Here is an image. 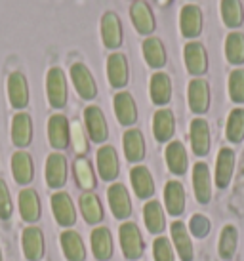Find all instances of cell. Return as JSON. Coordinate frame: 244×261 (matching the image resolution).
<instances>
[{
    "label": "cell",
    "instance_id": "obj_1",
    "mask_svg": "<svg viewBox=\"0 0 244 261\" xmlns=\"http://www.w3.org/2000/svg\"><path fill=\"white\" fill-rule=\"evenodd\" d=\"M118 239H120L122 254H124L126 259L136 261L143 255V237H141V231H139V227L136 223H132V221L122 223L120 229H118Z\"/></svg>",
    "mask_w": 244,
    "mask_h": 261
},
{
    "label": "cell",
    "instance_id": "obj_2",
    "mask_svg": "<svg viewBox=\"0 0 244 261\" xmlns=\"http://www.w3.org/2000/svg\"><path fill=\"white\" fill-rule=\"evenodd\" d=\"M46 95L54 109H63L67 105V79L59 67H52L46 74Z\"/></svg>",
    "mask_w": 244,
    "mask_h": 261
},
{
    "label": "cell",
    "instance_id": "obj_3",
    "mask_svg": "<svg viewBox=\"0 0 244 261\" xmlns=\"http://www.w3.org/2000/svg\"><path fill=\"white\" fill-rule=\"evenodd\" d=\"M84 126L90 139L93 143H103L109 138V126L107 118L103 115V111L97 105H88L84 109Z\"/></svg>",
    "mask_w": 244,
    "mask_h": 261
},
{
    "label": "cell",
    "instance_id": "obj_4",
    "mask_svg": "<svg viewBox=\"0 0 244 261\" xmlns=\"http://www.w3.org/2000/svg\"><path fill=\"white\" fill-rule=\"evenodd\" d=\"M189 109L194 115H204L210 109V84L204 79H193L187 88Z\"/></svg>",
    "mask_w": 244,
    "mask_h": 261
},
{
    "label": "cell",
    "instance_id": "obj_5",
    "mask_svg": "<svg viewBox=\"0 0 244 261\" xmlns=\"http://www.w3.org/2000/svg\"><path fill=\"white\" fill-rule=\"evenodd\" d=\"M235 162H237L235 151L229 149V147H222L219 152H217V159H215V172H214L215 187L219 189L229 187L233 174H235Z\"/></svg>",
    "mask_w": 244,
    "mask_h": 261
},
{
    "label": "cell",
    "instance_id": "obj_6",
    "mask_svg": "<svg viewBox=\"0 0 244 261\" xmlns=\"http://www.w3.org/2000/svg\"><path fill=\"white\" fill-rule=\"evenodd\" d=\"M71 80L75 84V90L79 92V95L82 99H93L97 95V84L93 79L92 71L88 69L84 63H72L71 65Z\"/></svg>",
    "mask_w": 244,
    "mask_h": 261
},
{
    "label": "cell",
    "instance_id": "obj_7",
    "mask_svg": "<svg viewBox=\"0 0 244 261\" xmlns=\"http://www.w3.org/2000/svg\"><path fill=\"white\" fill-rule=\"evenodd\" d=\"M183 59H185L187 71L197 79H201L208 71V54L201 42H194V40L187 42L183 48Z\"/></svg>",
    "mask_w": 244,
    "mask_h": 261
},
{
    "label": "cell",
    "instance_id": "obj_8",
    "mask_svg": "<svg viewBox=\"0 0 244 261\" xmlns=\"http://www.w3.org/2000/svg\"><path fill=\"white\" fill-rule=\"evenodd\" d=\"M52 212L54 218L61 227H71L77 221V208L69 193L65 191H58L52 195Z\"/></svg>",
    "mask_w": 244,
    "mask_h": 261
},
{
    "label": "cell",
    "instance_id": "obj_9",
    "mask_svg": "<svg viewBox=\"0 0 244 261\" xmlns=\"http://www.w3.org/2000/svg\"><path fill=\"white\" fill-rule=\"evenodd\" d=\"M193 191L199 204H208L212 200L214 187H212V174L206 162H197L193 166Z\"/></svg>",
    "mask_w": 244,
    "mask_h": 261
},
{
    "label": "cell",
    "instance_id": "obj_10",
    "mask_svg": "<svg viewBox=\"0 0 244 261\" xmlns=\"http://www.w3.org/2000/svg\"><path fill=\"white\" fill-rule=\"evenodd\" d=\"M189 138H191V147L197 156H206L210 152V145H212V136H210V124L197 116L194 120H191V128H189Z\"/></svg>",
    "mask_w": 244,
    "mask_h": 261
},
{
    "label": "cell",
    "instance_id": "obj_11",
    "mask_svg": "<svg viewBox=\"0 0 244 261\" xmlns=\"http://www.w3.org/2000/svg\"><path fill=\"white\" fill-rule=\"evenodd\" d=\"M170 232H172V246L178 252L181 261H193L194 257V248L193 240H191V232L187 229V225L183 221H174L170 225Z\"/></svg>",
    "mask_w": 244,
    "mask_h": 261
},
{
    "label": "cell",
    "instance_id": "obj_12",
    "mask_svg": "<svg viewBox=\"0 0 244 261\" xmlns=\"http://www.w3.org/2000/svg\"><path fill=\"white\" fill-rule=\"evenodd\" d=\"M130 17L132 23L139 35H151L153 31L157 29V21H155V15L153 10L149 8V4L145 0H134L132 6H130Z\"/></svg>",
    "mask_w": 244,
    "mask_h": 261
},
{
    "label": "cell",
    "instance_id": "obj_13",
    "mask_svg": "<svg viewBox=\"0 0 244 261\" xmlns=\"http://www.w3.org/2000/svg\"><path fill=\"white\" fill-rule=\"evenodd\" d=\"M97 172L101 179L105 181H115L120 172V162H118V152L113 145H103L97 151Z\"/></svg>",
    "mask_w": 244,
    "mask_h": 261
},
{
    "label": "cell",
    "instance_id": "obj_14",
    "mask_svg": "<svg viewBox=\"0 0 244 261\" xmlns=\"http://www.w3.org/2000/svg\"><path fill=\"white\" fill-rule=\"evenodd\" d=\"M44 177L50 189H61L67 183V159L61 152H52L48 156Z\"/></svg>",
    "mask_w": 244,
    "mask_h": 261
},
{
    "label": "cell",
    "instance_id": "obj_15",
    "mask_svg": "<svg viewBox=\"0 0 244 261\" xmlns=\"http://www.w3.org/2000/svg\"><path fill=\"white\" fill-rule=\"evenodd\" d=\"M109 206L116 219H126L132 214V200H130L128 189L122 183H113L107 191Z\"/></svg>",
    "mask_w": 244,
    "mask_h": 261
},
{
    "label": "cell",
    "instance_id": "obj_16",
    "mask_svg": "<svg viewBox=\"0 0 244 261\" xmlns=\"http://www.w3.org/2000/svg\"><path fill=\"white\" fill-rule=\"evenodd\" d=\"M8 97L15 109H25L29 105V82L23 73H12L8 76Z\"/></svg>",
    "mask_w": 244,
    "mask_h": 261
},
{
    "label": "cell",
    "instance_id": "obj_17",
    "mask_svg": "<svg viewBox=\"0 0 244 261\" xmlns=\"http://www.w3.org/2000/svg\"><path fill=\"white\" fill-rule=\"evenodd\" d=\"M107 79L109 84L113 88H124L128 84L130 79V69H128V59L124 54H111L107 59Z\"/></svg>",
    "mask_w": 244,
    "mask_h": 261
},
{
    "label": "cell",
    "instance_id": "obj_18",
    "mask_svg": "<svg viewBox=\"0 0 244 261\" xmlns=\"http://www.w3.org/2000/svg\"><path fill=\"white\" fill-rule=\"evenodd\" d=\"M180 31L189 40L197 38L202 33V12L194 4H187L181 8L180 14Z\"/></svg>",
    "mask_w": 244,
    "mask_h": 261
},
{
    "label": "cell",
    "instance_id": "obj_19",
    "mask_svg": "<svg viewBox=\"0 0 244 261\" xmlns=\"http://www.w3.org/2000/svg\"><path fill=\"white\" fill-rule=\"evenodd\" d=\"M122 23L118 19V15L115 12H105L103 17H101V38H103V44L115 50L122 44Z\"/></svg>",
    "mask_w": 244,
    "mask_h": 261
},
{
    "label": "cell",
    "instance_id": "obj_20",
    "mask_svg": "<svg viewBox=\"0 0 244 261\" xmlns=\"http://www.w3.org/2000/svg\"><path fill=\"white\" fill-rule=\"evenodd\" d=\"M48 139H50V145L56 151H63L65 147L69 145V120L67 116L56 115L50 116L48 120Z\"/></svg>",
    "mask_w": 244,
    "mask_h": 261
},
{
    "label": "cell",
    "instance_id": "obj_21",
    "mask_svg": "<svg viewBox=\"0 0 244 261\" xmlns=\"http://www.w3.org/2000/svg\"><path fill=\"white\" fill-rule=\"evenodd\" d=\"M23 255L29 261H40L44 257V232L38 227H27L21 237Z\"/></svg>",
    "mask_w": 244,
    "mask_h": 261
},
{
    "label": "cell",
    "instance_id": "obj_22",
    "mask_svg": "<svg viewBox=\"0 0 244 261\" xmlns=\"http://www.w3.org/2000/svg\"><path fill=\"white\" fill-rule=\"evenodd\" d=\"M153 134L158 143H168L176 134V116L170 109H158L153 116Z\"/></svg>",
    "mask_w": 244,
    "mask_h": 261
},
{
    "label": "cell",
    "instance_id": "obj_23",
    "mask_svg": "<svg viewBox=\"0 0 244 261\" xmlns=\"http://www.w3.org/2000/svg\"><path fill=\"white\" fill-rule=\"evenodd\" d=\"M166 166L174 175H183L189 168V156H187V149L181 141H170L164 151Z\"/></svg>",
    "mask_w": 244,
    "mask_h": 261
},
{
    "label": "cell",
    "instance_id": "obj_24",
    "mask_svg": "<svg viewBox=\"0 0 244 261\" xmlns=\"http://www.w3.org/2000/svg\"><path fill=\"white\" fill-rule=\"evenodd\" d=\"M42 214L40 198L35 189H23L19 193V216L27 223H36Z\"/></svg>",
    "mask_w": 244,
    "mask_h": 261
},
{
    "label": "cell",
    "instance_id": "obj_25",
    "mask_svg": "<svg viewBox=\"0 0 244 261\" xmlns=\"http://www.w3.org/2000/svg\"><path fill=\"white\" fill-rule=\"evenodd\" d=\"M113 105H115V115L116 120L122 124V126H132L136 124L137 120V105L134 101L132 94L128 92H118L113 99Z\"/></svg>",
    "mask_w": 244,
    "mask_h": 261
},
{
    "label": "cell",
    "instance_id": "obj_26",
    "mask_svg": "<svg viewBox=\"0 0 244 261\" xmlns=\"http://www.w3.org/2000/svg\"><path fill=\"white\" fill-rule=\"evenodd\" d=\"M12 174L19 185H29L35 179V164L29 152L17 151L12 154Z\"/></svg>",
    "mask_w": 244,
    "mask_h": 261
},
{
    "label": "cell",
    "instance_id": "obj_27",
    "mask_svg": "<svg viewBox=\"0 0 244 261\" xmlns=\"http://www.w3.org/2000/svg\"><path fill=\"white\" fill-rule=\"evenodd\" d=\"M149 95L151 101L158 107L168 105L172 99V79L166 73H155L149 82Z\"/></svg>",
    "mask_w": 244,
    "mask_h": 261
},
{
    "label": "cell",
    "instance_id": "obj_28",
    "mask_svg": "<svg viewBox=\"0 0 244 261\" xmlns=\"http://www.w3.org/2000/svg\"><path fill=\"white\" fill-rule=\"evenodd\" d=\"M130 181L139 198H151L155 195V179H153L149 168L134 166L130 170Z\"/></svg>",
    "mask_w": 244,
    "mask_h": 261
},
{
    "label": "cell",
    "instance_id": "obj_29",
    "mask_svg": "<svg viewBox=\"0 0 244 261\" xmlns=\"http://www.w3.org/2000/svg\"><path fill=\"white\" fill-rule=\"evenodd\" d=\"M164 206L168 214L178 218L185 212V189L180 181H168L164 187Z\"/></svg>",
    "mask_w": 244,
    "mask_h": 261
},
{
    "label": "cell",
    "instance_id": "obj_30",
    "mask_svg": "<svg viewBox=\"0 0 244 261\" xmlns=\"http://www.w3.org/2000/svg\"><path fill=\"white\" fill-rule=\"evenodd\" d=\"M61 242V250H63L65 257L69 261H84L86 259V248H84V240L77 231H65L59 237Z\"/></svg>",
    "mask_w": 244,
    "mask_h": 261
},
{
    "label": "cell",
    "instance_id": "obj_31",
    "mask_svg": "<svg viewBox=\"0 0 244 261\" xmlns=\"http://www.w3.org/2000/svg\"><path fill=\"white\" fill-rule=\"evenodd\" d=\"M124 154L128 162H141L145 156V139L143 134L137 130V128H130L124 132Z\"/></svg>",
    "mask_w": 244,
    "mask_h": 261
},
{
    "label": "cell",
    "instance_id": "obj_32",
    "mask_svg": "<svg viewBox=\"0 0 244 261\" xmlns=\"http://www.w3.org/2000/svg\"><path fill=\"white\" fill-rule=\"evenodd\" d=\"M33 139V120L29 113H17L12 118V141L15 147H27Z\"/></svg>",
    "mask_w": 244,
    "mask_h": 261
},
{
    "label": "cell",
    "instance_id": "obj_33",
    "mask_svg": "<svg viewBox=\"0 0 244 261\" xmlns=\"http://www.w3.org/2000/svg\"><path fill=\"white\" fill-rule=\"evenodd\" d=\"M80 214L88 225H97L103 221V206L101 200L97 198V195H93L92 191H86L84 195L80 196Z\"/></svg>",
    "mask_w": 244,
    "mask_h": 261
},
{
    "label": "cell",
    "instance_id": "obj_34",
    "mask_svg": "<svg viewBox=\"0 0 244 261\" xmlns=\"http://www.w3.org/2000/svg\"><path fill=\"white\" fill-rule=\"evenodd\" d=\"M92 252L100 261H109L113 257V237L107 227H97L92 232Z\"/></svg>",
    "mask_w": 244,
    "mask_h": 261
},
{
    "label": "cell",
    "instance_id": "obj_35",
    "mask_svg": "<svg viewBox=\"0 0 244 261\" xmlns=\"http://www.w3.org/2000/svg\"><path fill=\"white\" fill-rule=\"evenodd\" d=\"M143 221L147 231L153 232V234H160L164 232L166 229V218H164V210L160 202L157 200H149V202L143 206Z\"/></svg>",
    "mask_w": 244,
    "mask_h": 261
},
{
    "label": "cell",
    "instance_id": "obj_36",
    "mask_svg": "<svg viewBox=\"0 0 244 261\" xmlns=\"http://www.w3.org/2000/svg\"><path fill=\"white\" fill-rule=\"evenodd\" d=\"M143 58L151 69H162L166 65V48L162 40L149 37L143 40Z\"/></svg>",
    "mask_w": 244,
    "mask_h": 261
},
{
    "label": "cell",
    "instance_id": "obj_37",
    "mask_svg": "<svg viewBox=\"0 0 244 261\" xmlns=\"http://www.w3.org/2000/svg\"><path fill=\"white\" fill-rule=\"evenodd\" d=\"M238 248V231L235 225H225L217 240V254L225 261H231L237 254Z\"/></svg>",
    "mask_w": 244,
    "mask_h": 261
},
{
    "label": "cell",
    "instance_id": "obj_38",
    "mask_svg": "<svg viewBox=\"0 0 244 261\" xmlns=\"http://www.w3.org/2000/svg\"><path fill=\"white\" fill-rule=\"evenodd\" d=\"M219 12H222L223 25L229 29L237 31L244 23V8L240 0H222Z\"/></svg>",
    "mask_w": 244,
    "mask_h": 261
},
{
    "label": "cell",
    "instance_id": "obj_39",
    "mask_svg": "<svg viewBox=\"0 0 244 261\" xmlns=\"http://www.w3.org/2000/svg\"><path fill=\"white\" fill-rule=\"evenodd\" d=\"M225 138L229 143H242L244 141V109L237 107L233 109L227 116V124H225Z\"/></svg>",
    "mask_w": 244,
    "mask_h": 261
},
{
    "label": "cell",
    "instance_id": "obj_40",
    "mask_svg": "<svg viewBox=\"0 0 244 261\" xmlns=\"http://www.w3.org/2000/svg\"><path fill=\"white\" fill-rule=\"evenodd\" d=\"M225 58L231 65H242L244 63V35L233 31L225 38Z\"/></svg>",
    "mask_w": 244,
    "mask_h": 261
},
{
    "label": "cell",
    "instance_id": "obj_41",
    "mask_svg": "<svg viewBox=\"0 0 244 261\" xmlns=\"http://www.w3.org/2000/svg\"><path fill=\"white\" fill-rule=\"evenodd\" d=\"M72 170H75V179L79 183V187L84 189V191H93V187H95V174H93L92 164L84 156H79L75 160Z\"/></svg>",
    "mask_w": 244,
    "mask_h": 261
},
{
    "label": "cell",
    "instance_id": "obj_42",
    "mask_svg": "<svg viewBox=\"0 0 244 261\" xmlns=\"http://www.w3.org/2000/svg\"><path fill=\"white\" fill-rule=\"evenodd\" d=\"M69 141H71L72 149L77 152V156H84L88 152V138L86 132L82 128V124L79 120L69 122Z\"/></svg>",
    "mask_w": 244,
    "mask_h": 261
},
{
    "label": "cell",
    "instance_id": "obj_43",
    "mask_svg": "<svg viewBox=\"0 0 244 261\" xmlns=\"http://www.w3.org/2000/svg\"><path fill=\"white\" fill-rule=\"evenodd\" d=\"M227 90H229V97L233 103L242 105L244 103V69H235L229 74V82H227Z\"/></svg>",
    "mask_w": 244,
    "mask_h": 261
},
{
    "label": "cell",
    "instance_id": "obj_44",
    "mask_svg": "<svg viewBox=\"0 0 244 261\" xmlns=\"http://www.w3.org/2000/svg\"><path fill=\"white\" fill-rule=\"evenodd\" d=\"M153 257L155 261H176L172 240H168L166 237H157V240L153 242Z\"/></svg>",
    "mask_w": 244,
    "mask_h": 261
},
{
    "label": "cell",
    "instance_id": "obj_45",
    "mask_svg": "<svg viewBox=\"0 0 244 261\" xmlns=\"http://www.w3.org/2000/svg\"><path fill=\"white\" fill-rule=\"evenodd\" d=\"M189 232L197 237V239H206L208 237L210 229H212V223H210V219L204 216V214H194L191 221H189Z\"/></svg>",
    "mask_w": 244,
    "mask_h": 261
},
{
    "label": "cell",
    "instance_id": "obj_46",
    "mask_svg": "<svg viewBox=\"0 0 244 261\" xmlns=\"http://www.w3.org/2000/svg\"><path fill=\"white\" fill-rule=\"evenodd\" d=\"M14 212V202H12V195L8 189L6 181L0 177V219H10Z\"/></svg>",
    "mask_w": 244,
    "mask_h": 261
},
{
    "label": "cell",
    "instance_id": "obj_47",
    "mask_svg": "<svg viewBox=\"0 0 244 261\" xmlns=\"http://www.w3.org/2000/svg\"><path fill=\"white\" fill-rule=\"evenodd\" d=\"M157 4L160 8H166L168 4H172V0H157Z\"/></svg>",
    "mask_w": 244,
    "mask_h": 261
},
{
    "label": "cell",
    "instance_id": "obj_48",
    "mask_svg": "<svg viewBox=\"0 0 244 261\" xmlns=\"http://www.w3.org/2000/svg\"><path fill=\"white\" fill-rule=\"evenodd\" d=\"M0 261H4V257H2V250H0Z\"/></svg>",
    "mask_w": 244,
    "mask_h": 261
}]
</instances>
